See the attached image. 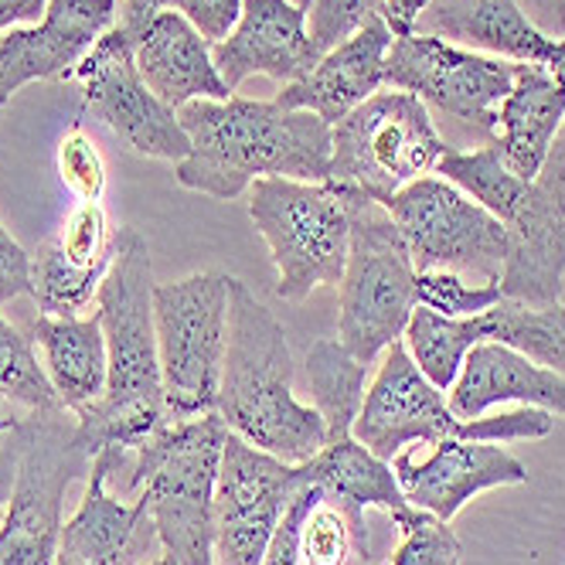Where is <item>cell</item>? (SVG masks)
Listing matches in <instances>:
<instances>
[{
    "instance_id": "cell-1",
    "label": "cell",
    "mask_w": 565,
    "mask_h": 565,
    "mask_svg": "<svg viewBox=\"0 0 565 565\" xmlns=\"http://www.w3.org/2000/svg\"><path fill=\"white\" fill-rule=\"evenodd\" d=\"M153 287L147 238L134 225L116 228L113 263L96 294L109 361L106 392L89 409L75 413V436L93 460L109 447L137 450L171 423L153 331Z\"/></svg>"
},
{
    "instance_id": "cell-2",
    "label": "cell",
    "mask_w": 565,
    "mask_h": 565,
    "mask_svg": "<svg viewBox=\"0 0 565 565\" xmlns=\"http://www.w3.org/2000/svg\"><path fill=\"white\" fill-rule=\"evenodd\" d=\"M191 153L178 184L232 201L259 178L324 184L331 174V127L317 113L282 109L273 99H191L178 109Z\"/></svg>"
},
{
    "instance_id": "cell-3",
    "label": "cell",
    "mask_w": 565,
    "mask_h": 565,
    "mask_svg": "<svg viewBox=\"0 0 565 565\" xmlns=\"http://www.w3.org/2000/svg\"><path fill=\"white\" fill-rule=\"evenodd\" d=\"M225 436L222 416L209 413L164 423L137 450L109 447L96 457L113 494H137L174 565H215L212 511Z\"/></svg>"
},
{
    "instance_id": "cell-4",
    "label": "cell",
    "mask_w": 565,
    "mask_h": 565,
    "mask_svg": "<svg viewBox=\"0 0 565 565\" xmlns=\"http://www.w3.org/2000/svg\"><path fill=\"white\" fill-rule=\"evenodd\" d=\"M215 413L228 433L294 467L317 457L328 443L320 413L294 395L287 331L235 276L228 290V341Z\"/></svg>"
},
{
    "instance_id": "cell-5",
    "label": "cell",
    "mask_w": 565,
    "mask_h": 565,
    "mask_svg": "<svg viewBox=\"0 0 565 565\" xmlns=\"http://www.w3.org/2000/svg\"><path fill=\"white\" fill-rule=\"evenodd\" d=\"M555 426V416L545 409L518 406L511 413L460 419L447 392L436 388L413 361L406 344L395 341L385 348V358L375 372V382L365 392L361 413L354 419V439L388 460L409 447H426L439 439H473V443H518L545 439Z\"/></svg>"
},
{
    "instance_id": "cell-6",
    "label": "cell",
    "mask_w": 565,
    "mask_h": 565,
    "mask_svg": "<svg viewBox=\"0 0 565 565\" xmlns=\"http://www.w3.org/2000/svg\"><path fill=\"white\" fill-rule=\"evenodd\" d=\"M344 191L348 201V263L341 273V313L338 341L361 361L372 365L402 341L416 303V263L406 249L398 225L379 201Z\"/></svg>"
},
{
    "instance_id": "cell-7",
    "label": "cell",
    "mask_w": 565,
    "mask_h": 565,
    "mask_svg": "<svg viewBox=\"0 0 565 565\" xmlns=\"http://www.w3.org/2000/svg\"><path fill=\"white\" fill-rule=\"evenodd\" d=\"M249 218L269 246L279 300L300 303L317 287L341 282L351 222L338 184L259 178L249 188Z\"/></svg>"
},
{
    "instance_id": "cell-8",
    "label": "cell",
    "mask_w": 565,
    "mask_h": 565,
    "mask_svg": "<svg viewBox=\"0 0 565 565\" xmlns=\"http://www.w3.org/2000/svg\"><path fill=\"white\" fill-rule=\"evenodd\" d=\"M447 150L423 99L398 89L375 93L331 127L328 181L388 205L406 184L433 174Z\"/></svg>"
},
{
    "instance_id": "cell-9",
    "label": "cell",
    "mask_w": 565,
    "mask_h": 565,
    "mask_svg": "<svg viewBox=\"0 0 565 565\" xmlns=\"http://www.w3.org/2000/svg\"><path fill=\"white\" fill-rule=\"evenodd\" d=\"M228 290L232 276L225 273H194L153 287V331L171 419L209 416L218 406Z\"/></svg>"
},
{
    "instance_id": "cell-10",
    "label": "cell",
    "mask_w": 565,
    "mask_h": 565,
    "mask_svg": "<svg viewBox=\"0 0 565 565\" xmlns=\"http://www.w3.org/2000/svg\"><path fill=\"white\" fill-rule=\"evenodd\" d=\"M24 450L8 518L0 524V565H55L68 488L93 470L68 409H34L21 419Z\"/></svg>"
},
{
    "instance_id": "cell-11",
    "label": "cell",
    "mask_w": 565,
    "mask_h": 565,
    "mask_svg": "<svg viewBox=\"0 0 565 565\" xmlns=\"http://www.w3.org/2000/svg\"><path fill=\"white\" fill-rule=\"evenodd\" d=\"M385 209L406 238L416 273L450 269L480 282H501L508 228L457 184L439 174L416 178Z\"/></svg>"
},
{
    "instance_id": "cell-12",
    "label": "cell",
    "mask_w": 565,
    "mask_h": 565,
    "mask_svg": "<svg viewBox=\"0 0 565 565\" xmlns=\"http://www.w3.org/2000/svg\"><path fill=\"white\" fill-rule=\"evenodd\" d=\"M385 86L413 93L460 124L494 134L498 109L514 86V62L483 55L447 38L409 31L392 38L385 58Z\"/></svg>"
},
{
    "instance_id": "cell-13",
    "label": "cell",
    "mask_w": 565,
    "mask_h": 565,
    "mask_svg": "<svg viewBox=\"0 0 565 565\" xmlns=\"http://www.w3.org/2000/svg\"><path fill=\"white\" fill-rule=\"evenodd\" d=\"M134 42L137 38L124 24H113L75 65L72 78L83 83V109L103 119L130 150L181 164L191 153V140L178 113L160 103L140 78Z\"/></svg>"
},
{
    "instance_id": "cell-14",
    "label": "cell",
    "mask_w": 565,
    "mask_h": 565,
    "mask_svg": "<svg viewBox=\"0 0 565 565\" xmlns=\"http://www.w3.org/2000/svg\"><path fill=\"white\" fill-rule=\"evenodd\" d=\"M294 463L228 433L215 480V565H263L282 511L300 494Z\"/></svg>"
},
{
    "instance_id": "cell-15",
    "label": "cell",
    "mask_w": 565,
    "mask_h": 565,
    "mask_svg": "<svg viewBox=\"0 0 565 565\" xmlns=\"http://www.w3.org/2000/svg\"><path fill=\"white\" fill-rule=\"evenodd\" d=\"M392 470L398 488L416 511H426L439 521H454L467 501L491 488H511V483H529V467L498 443H473V439H439L402 450L392 457Z\"/></svg>"
},
{
    "instance_id": "cell-16",
    "label": "cell",
    "mask_w": 565,
    "mask_h": 565,
    "mask_svg": "<svg viewBox=\"0 0 565 565\" xmlns=\"http://www.w3.org/2000/svg\"><path fill=\"white\" fill-rule=\"evenodd\" d=\"M119 0H52L31 28L0 31V119L18 89L38 78H72L75 65L116 24Z\"/></svg>"
},
{
    "instance_id": "cell-17",
    "label": "cell",
    "mask_w": 565,
    "mask_h": 565,
    "mask_svg": "<svg viewBox=\"0 0 565 565\" xmlns=\"http://www.w3.org/2000/svg\"><path fill=\"white\" fill-rule=\"evenodd\" d=\"M212 62L222 83L235 93L249 75H266L290 86L317 62L307 31V11L294 0H242V18L225 42L212 45Z\"/></svg>"
},
{
    "instance_id": "cell-18",
    "label": "cell",
    "mask_w": 565,
    "mask_h": 565,
    "mask_svg": "<svg viewBox=\"0 0 565 565\" xmlns=\"http://www.w3.org/2000/svg\"><path fill=\"white\" fill-rule=\"evenodd\" d=\"M113 238L116 232L99 201H78L62 228L38 249L31 294L38 310L45 317H78V310H86L109 273Z\"/></svg>"
},
{
    "instance_id": "cell-19",
    "label": "cell",
    "mask_w": 565,
    "mask_h": 565,
    "mask_svg": "<svg viewBox=\"0 0 565 565\" xmlns=\"http://www.w3.org/2000/svg\"><path fill=\"white\" fill-rule=\"evenodd\" d=\"M413 31L447 38L473 52H491L504 62H532L565 75V38L542 31L518 0H433Z\"/></svg>"
},
{
    "instance_id": "cell-20",
    "label": "cell",
    "mask_w": 565,
    "mask_h": 565,
    "mask_svg": "<svg viewBox=\"0 0 565 565\" xmlns=\"http://www.w3.org/2000/svg\"><path fill=\"white\" fill-rule=\"evenodd\" d=\"M392 31L385 18L369 21L354 31L348 42L320 55V62L297 83L282 86L273 96L282 109H307L317 113L328 127L341 124L348 113H354L365 99H372L385 86V58L392 49Z\"/></svg>"
},
{
    "instance_id": "cell-21",
    "label": "cell",
    "mask_w": 565,
    "mask_h": 565,
    "mask_svg": "<svg viewBox=\"0 0 565 565\" xmlns=\"http://www.w3.org/2000/svg\"><path fill=\"white\" fill-rule=\"evenodd\" d=\"M447 402L460 419L488 416L491 409L511 406V402L565 419V379L535 365L532 358L508 344L480 341L467 354Z\"/></svg>"
},
{
    "instance_id": "cell-22",
    "label": "cell",
    "mask_w": 565,
    "mask_h": 565,
    "mask_svg": "<svg viewBox=\"0 0 565 565\" xmlns=\"http://www.w3.org/2000/svg\"><path fill=\"white\" fill-rule=\"evenodd\" d=\"M147 89L174 113L191 99H232V89L212 62V45L174 11H160L134 42Z\"/></svg>"
},
{
    "instance_id": "cell-23",
    "label": "cell",
    "mask_w": 565,
    "mask_h": 565,
    "mask_svg": "<svg viewBox=\"0 0 565 565\" xmlns=\"http://www.w3.org/2000/svg\"><path fill=\"white\" fill-rule=\"evenodd\" d=\"M504 228L508 256L501 269V297L529 307L558 303L565 276V215L532 181L529 198Z\"/></svg>"
},
{
    "instance_id": "cell-24",
    "label": "cell",
    "mask_w": 565,
    "mask_h": 565,
    "mask_svg": "<svg viewBox=\"0 0 565 565\" xmlns=\"http://www.w3.org/2000/svg\"><path fill=\"white\" fill-rule=\"evenodd\" d=\"M562 119L565 75L545 65L514 62V86L498 109V130L491 143L521 181H535Z\"/></svg>"
},
{
    "instance_id": "cell-25",
    "label": "cell",
    "mask_w": 565,
    "mask_h": 565,
    "mask_svg": "<svg viewBox=\"0 0 565 565\" xmlns=\"http://www.w3.org/2000/svg\"><path fill=\"white\" fill-rule=\"evenodd\" d=\"M297 473L310 488H320L328 498L348 501L361 511L379 508L385 511L398 535L416 529L426 518V511H416L406 494L398 488V477L388 460L375 457L365 443H358L354 436L344 439H328L324 450L310 457L307 463H297Z\"/></svg>"
},
{
    "instance_id": "cell-26",
    "label": "cell",
    "mask_w": 565,
    "mask_h": 565,
    "mask_svg": "<svg viewBox=\"0 0 565 565\" xmlns=\"http://www.w3.org/2000/svg\"><path fill=\"white\" fill-rule=\"evenodd\" d=\"M28 338L45 354V375L72 416L89 409L106 392V334L99 317H45L38 313Z\"/></svg>"
},
{
    "instance_id": "cell-27",
    "label": "cell",
    "mask_w": 565,
    "mask_h": 565,
    "mask_svg": "<svg viewBox=\"0 0 565 565\" xmlns=\"http://www.w3.org/2000/svg\"><path fill=\"white\" fill-rule=\"evenodd\" d=\"M147 511L109 491L106 467L93 460L89 488L78 511L62 524L55 565H124Z\"/></svg>"
},
{
    "instance_id": "cell-28",
    "label": "cell",
    "mask_w": 565,
    "mask_h": 565,
    "mask_svg": "<svg viewBox=\"0 0 565 565\" xmlns=\"http://www.w3.org/2000/svg\"><path fill=\"white\" fill-rule=\"evenodd\" d=\"M369 369L372 365H361L338 338H320L310 344L307 382L313 395V409L328 426V439L354 436V419L369 392Z\"/></svg>"
},
{
    "instance_id": "cell-29",
    "label": "cell",
    "mask_w": 565,
    "mask_h": 565,
    "mask_svg": "<svg viewBox=\"0 0 565 565\" xmlns=\"http://www.w3.org/2000/svg\"><path fill=\"white\" fill-rule=\"evenodd\" d=\"M406 351L419 365V372L443 392H450L467 354L488 341V324L483 313L477 317H443L436 310L416 307L406 328Z\"/></svg>"
},
{
    "instance_id": "cell-30",
    "label": "cell",
    "mask_w": 565,
    "mask_h": 565,
    "mask_svg": "<svg viewBox=\"0 0 565 565\" xmlns=\"http://www.w3.org/2000/svg\"><path fill=\"white\" fill-rule=\"evenodd\" d=\"M483 324H488V341L508 344L565 379V303L529 307L501 300L483 313Z\"/></svg>"
},
{
    "instance_id": "cell-31",
    "label": "cell",
    "mask_w": 565,
    "mask_h": 565,
    "mask_svg": "<svg viewBox=\"0 0 565 565\" xmlns=\"http://www.w3.org/2000/svg\"><path fill=\"white\" fill-rule=\"evenodd\" d=\"M433 174L457 184L463 194H470L477 201L480 209H488L501 222H508L532 191V181H521L501 160L494 143L477 147V150H454L450 147L447 153H443V160L436 164Z\"/></svg>"
},
{
    "instance_id": "cell-32",
    "label": "cell",
    "mask_w": 565,
    "mask_h": 565,
    "mask_svg": "<svg viewBox=\"0 0 565 565\" xmlns=\"http://www.w3.org/2000/svg\"><path fill=\"white\" fill-rule=\"evenodd\" d=\"M365 542V511L320 491L300 524V565H354Z\"/></svg>"
},
{
    "instance_id": "cell-33",
    "label": "cell",
    "mask_w": 565,
    "mask_h": 565,
    "mask_svg": "<svg viewBox=\"0 0 565 565\" xmlns=\"http://www.w3.org/2000/svg\"><path fill=\"white\" fill-rule=\"evenodd\" d=\"M0 392L28 413L62 409V402L45 375V365H38L34 341L21 334L4 313H0Z\"/></svg>"
},
{
    "instance_id": "cell-34",
    "label": "cell",
    "mask_w": 565,
    "mask_h": 565,
    "mask_svg": "<svg viewBox=\"0 0 565 565\" xmlns=\"http://www.w3.org/2000/svg\"><path fill=\"white\" fill-rule=\"evenodd\" d=\"M501 282H467L450 269H423L416 273V303L443 317H477L498 307Z\"/></svg>"
},
{
    "instance_id": "cell-35",
    "label": "cell",
    "mask_w": 565,
    "mask_h": 565,
    "mask_svg": "<svg viewBox=\"0 0 565 565\" xmlns=\"http://www.w3.org/2000/svg\"><path fill=\"white\" fill-rule=\"evenodd\" d=\"M388 0H313L307 11V31L317 55H328L369 21L385 18Z\"/></svg>"
},
{
    "instance_id": "cell-36",
    "label": "cell",
    "mask_w": 565,
    "mask_h": 565,
    "mask_svg": "<svg viewBox=\"0 0 565 565\" xmlns=\"http://www.w3.org/2000/svg\"><path fill=\"white\" fill-rule=\"evenodd\" d=\"M55 160H58L62 184L78 201H99L103 198V191H106V160H103L99 147L93 143V137L83 134L78 119L72 124V130L62 137Z\"/></svg>"
},
{
    "instance_id": "cell-37",
    "label": "cell",
    "mask_w": 565,
    "mask_h": 565,
    "mask_svg": "<svg viewBox=\"0 0 565 565\" xmlns=\"http://www.w3.org/2000/svg\"><path fill=\"white\" fill-rule=\"evenodd\" d=\"M463 545L454 535L450 521L426 514L416 529L402 532V542L388 565H460Z\"/></svg>"
},
{
    "instance_id": "cell-38",
    "label": "cell",
    "mask_w": 565,
    "mask_h": 565,
    "mask_svg": "<svg viewBox=\"0 0 565 565\" xmlns=\"http://www.w3.org/2000/svg\"><path fill=\"white\" fill-rule=\"evenodd\" d=\"M34 294V259L0 225V303Z\"/></svg>"
},
{
    "instance_id": "cell-39",
    "label": "cell",
    "mask_w": 565,
    "mask_h": 565,
    "mask_svg": "<svg viewBox=\"0 0 565 565\" xmlns=\"http://www.w3.org/2000/svg\"><path fill=\"white\" fill-rule=\"evenodd\" d=\"M539 191L552 201V205L565 215V119H562V127L548 147V157H545V164L535 178Z\"/></svg>"
},
{
    "instance_id": "cell-40",
    "label": "cell",
    "mask_w": 565,
    "mask_h": 565,
    "mask_svg": "<svg viewBox=\"0 0 565 565\" xmlns=\"http://www.w3.org/2000/svg\"><path fill=\"white\" fill-rule=\"evenodd\" d=\"M24 419V416H21ZM24 450V429L21 423L0 436V508H4L14 494V480H18V463Z\"/></svg>"
},
{
    "instance_id": "cell-41",
    "label": "cell",
    "mask_w": 565,
    "mask_h": 565,
    "mask_svg": "<svg viewBox=\"0 0 565 565\" xmlns=\"http://www.w3.org/2000/svg\"><path fill=\"white\" fill-rule=\"evenodd\" d=\"M52 0H0V31H11L18 24H38L45 18Z\"/></svg>"
},
{
    "instance_id": "cell-42",
    "label": "cell",
    "mask_w": 565,
    "mask_h": 565,
    "mask_svg": "<svg viewBox=\"0 0 565 565\" xmlns=\"http://www.w3.org/2000/svg\"><path fill=\"white\" fill-rule=\"evenodd\" d=\"M433 4V0H388L385 8V24L388 31L398 38V34H409L419 21V14Z\"/></svg>"
},
{
    "instance_id": "cell-43",
    "label": "cell",
    "mask_w": 565,
    "mask_h": 565,
    "mask_svg": "<svg viewBox=\"0 0 565 565\" xmlns=\"http://www.w3.org/2000/svg\"><path fill=\"white\" fill-rule=\"evenodd\" d=\"M521 8H529L524 14H529L532 21L535 18H545L552 28L565 31V0H518Z\"/></svg>"
},
{
    "instance_id": "cell-44",
    "label": "cell",
    "mask_w": 565,
    "mask_h": 565,
    "mask_svg": "<svg viewBox=\"0 0 565 565\" xmlns=\"http://www.w3.org/2000/svg\"><path fill=\"white\" fill-rule=\"evenodd\" d=\"M18 402H11L4 392H0V436H4L8 429H14L18 423H21V416H18Z\"/></svg>"
},
{
    "instance_id": "cell-45",
    "label": "cell",
    "mask_w": 565,
    "mask_h": 565,
    "mask_svg": "<svg viewBox=\"0 0 565 565\" xmlns=\"http://www.w3.org/2000/svg\"><path fill=\"white\" fill-rule=\"evenodd\" d=\"M294 4H297V8H303V11H310V8H313V0H294Z\"/></svg>"
},
{
    "instance_id": "cell-46",
    "label": "cell",
    "mask_w": 565,
    "mask_h": 565,
    "mask_svg": "<svg viewBox=\"0 0 565 565\" xmlns=\"http://www.w3.org/2000/svg\"><path fill=\"white\" fill-rule=\"evenodd\" d=\"M150 565H174V562H171L168 555H160V558H157V562H150Z\"/></svg>"
}]
</instances>
